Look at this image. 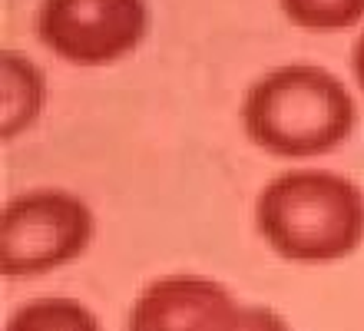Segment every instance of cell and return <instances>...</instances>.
Returning <instances> with one entry per match:
<instances>
[{
  "label": "cell",
  "instance_id": "obj_1",
  "mask_svg": "<svg viewBox=\"0 0 364 331\" xmlns=\"http://www.w3.org/2000/svg\"><path fill=\"white\" fill-rule=\"evenodd\" d=\"M355 100L325 66L288 63L245 90L242 126L259 149L278 159H308L335 149L355 130Z\"/></svg>",
  "mask_w": 364,
  "mask_h": 331
},
{
  "label": "cell",
  "instance_id": "obj_2",
  "mask_svg": "<svg viewBox=\"0 0 364 331\" xmlns=\"http://www.w3.org/2000/svg\"><path fill=\"white\" fill-rule=\"evenodd\" d=\"M255 226L288 262H338L364 242V189L331 169L278 172L259 189Z\"/></svg>",
  "mask_w": 364,
  "mask_h": 331
},
{
  "label": "cell",
  "instance_id": "obj_3",
  "mask_svg": "<svg viewBox=\"0 0 364 331\" xmlns=\"http://www.w3.org/2000/svg\"><path fill=\"white\" fill-rule=\"evenodd\" d=\"M93 209L80 196L40 186L14 196L0 219V272L43 275L73 262L93 242Z\"/></svg>",
  "mask_w": 364,
  "mask_h": 331
},
{
  "label": "cell",
  "instance_id": "obj_4",
  "mask_svg": "<svg viewBox=\"0 0 364 331\" xmlns=\"http://www.w3.org/2000/svg\"><path fill=\"white\" fill-rule=\"evenodd\" d=\"M149 27L146 0H40L37 37L57 57L100 66L139 47Z\"/></svg>",
  "mask_w": 364,
  "mask_h": 331
},
{
  "label": "cell",
  "instance_id": "obj_5",
  "mask_svg": "<svg viewBox=\"0 0 364 331\" xmlns=\"http://www.w3.org/2000/svg\"><path fill=\"white\" fill-rule=\"evenodd\" d=\"M239 298L205 275H163L136 295L126 331H219Z\"/></svg>",
  "mask_w": 364,
  "mask_h": 331
},
{
  "label": "cell",
  "instance_id": "obj_6",
  "mask_svg": "<svg viewBox=\"0 0 364 331\" xmlns=\"http://www.w3.org/2000/svg\"><path fill=\"white\" fill-rule=\"evenodd\" d=\"M0 132L4 140H14L23 132L43 110L47 96V76L37 63L17 50L0 53Z\"/></svg>",
  "mask_w": 364,
  "mask_h": 331
},
{
  "label": "cell",
  "instance_id": "obj_7",
  "mask_svg": "<svg viewBox=\"0 0 364 331\" xmlns=\"http://www.w3.org/2000/svg\"><path fill=\"white\" fill-rule=\"evenodd\" d=\"M4 331H103L93 308H87L77 298L63 295H47L33 302L20 305L17 312L7 318Z\"/></svg>",
  "mask_w": 364,
  "mask_h": 331
},
{
  "label": "cell",
  "instance_id": "obj_8",
  "mask_svg": "<svg viewBox=\"0 0 364 331\" xmlns=\"http://www.w3.org/2000/svg\"><path fill=\"white\" fill-rule=\"evenodd\" d=\"M285 17L308 30H341L364 17V0H278Z\"/></svg>",
  "mask_w": 364,
  "mask_h": 331
},
{
  "label": "cell",
  "instance_id": "obj_9",
  "mask_svg": "<svg viewBox=\"0 0 364 331\" xmlns=\"http://www.w3.org/2000/svg\"><path fill=\"white\" fill-rule=\"evenodd\" d=\"M219 331H291L288 322L275 308H265V305H235V312L225 318Z\"/></svg>",
  "mask_w": 364,
  "mask_h": 331
},
{
  "label": "cell",
  "instance_id": "obj_10",
  "mask_svg": "<svg viewBox=\"0 0 364 331\" xmlns=\"http://www.w3.org/2000/svg\"><path fill=\"white\" fill-rule=\"evenodd\" d=\"M351 70H355L358 83H361V90H364V33L355 40V47H351Z\"/></svg>",
  "mask_w": 364,
  "mask_h": 331
}]
</instances>
